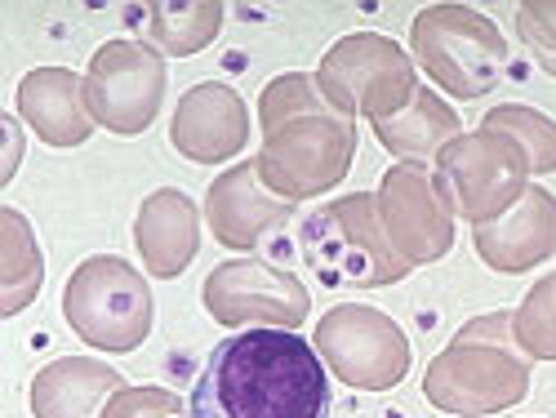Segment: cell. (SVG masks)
I'll use <instances>...</instances> for the list:
<instances>
[{
	"label": "cell",
	"mask_w": 556,
	"mask_h": 418,
	"mask_svg": "<svg viewBox=\"0 0 556 418\" xmlns=\"http://www.w3.org/2000/svg\"><path fill=\"white\" fill-rule=\"evenodd\" d=\"M409 50L450 99H485L507 72L503 31L472 5H428L409 23Z\"/></svg>",
	"instance_id": "8992f818"
},
{
	"label": "cell",
	"mask_w": 556,
	"mask_h": 418,
	"mask_svg": "<svg viewBox=\"0 0 556 418\" xmlns=\"http://www.w3.org/2000/svg\"><path fill=\"white\" fill-rule=\"evenodd\" d=\"M472 245H477L481 263L503 276L534 271L539 263H547L556 254V197L530 182L526 197L507 214L472 227Z\"/></svg>",
	"instance_id": "9a60e30c"
},
{
	"label": "cell",
	"mask_w": 556,
	"mask_h": 418,
	"mask_svg": "<svg viewBox=\"0 0 556 418\" xmlns=\"http://www.w3.org/2000/svg\"><path fill=\"white\" fill-rule=\"evenodd\" d=\"M513 330L530 360H556V271L521 299L513 312Z\"/></svg>",
	"instance_id": "603a6c76"
},
{
	"label": "cell",
	"mask_w": 556,
	"mask_h": 418,
	"mask_svg": "<svg viewBox=\"0 0 556 418\" xmlns=\"http://www.w3.org/2000/svg\"><path fill=\"white\" fill-rule=\"evenodd\" d=\"M169 143L197 165H223L250 143V107L231 85L205 80L178 99L169 121Z\"/></svg>",
	"instance_id": "4fadbf2b"
},
{
	"label": "cell",
	"mask_w": 556,
	"mask_h": 418,
	"mask_svg": "<svg viewBox=\"0 0 556 418\" xmlns=\"http://www.w3.org/2000/svg\"><path fill=\"white\" fill-rule=\"evenodd\" d=\"M18 116L50 148H80L94 134V112L85 103V80L67 67H36L18 80Z\"/></svg>",
	"instance_id": "2e32d148"
},
{
	"label": "cell",
	"mask_w": 556,
	"mask_h": 418,
	"mask_svg": "<svg viewBox=\"0 0 556 418\" xmlns=\"http://www.w3.org/2000/svg\"><path fill=\"white\" fill-rule=\"evenodd\" d=\"M303 258L330 290H383L409 276V263L392 250L379 197L352 192L320 205L303 223Z\"/></svg>",
	"instance_id": "277c9868"
},
{
	"label": "cell",
	"mask_w": 556,
	"mask_h": 418,
	"mask_svg": "<svg viewBox=\"0 0 556 418\" xmlns=\"http://www.w3.org/2000/svg\"><path fill=\"white\" fill-rule=\"evenodd\" d=\"M517 36L526 40V50L534 54V63L556 76V0H530L517 10Z\"/></svg>",
	"instance_id": "cb8c5ba5"
},
{
	"label": "cell",
	"mask_w": 556,
	"mask_h": 418,
	"mask_svg": "<svg viewBox=\"0 0 556 418\" xmlns=\"http://www.w3.org/2000/svg\"><path fill=\"white\" fill-rule=\"evenodd\" d=\"M437 188L445 205L468 218L472 227L507 214L530 188V156L507 134H458L454 143L437 156Z\"/></svg>",
	"instance_id": "ba28073f"
},
{
	"label": "cell",
	"mask_w": 556,
	"mask_h": 418,
	"mask_svg": "<svg viewBox=\"0 0 556 418\" xmlns=\"http://www.w3.org/2000/svg\"><path fill=\"white\" fill-rule=\"evenodd\" d=\"M205 312L231 330H299L312 312V294L299 276L263 258H231L205 276Z\"/></svg>",
	"instance_id": "8fae6325"
},
{
	"label": "cell",
	"mask_w": 556,
	"mask_h": 418,
	"mask_svg": "<svg viewBox=\"0 0 556 418\" xmlns=\"http://www.w3.org/2000/svg\"><path fill=\"white\" fill-rule=\"evenodd\" d=\"M165 99V59L143 40H108L85 72V103L94 121L121 138L143 134Z\"/></svg>",
	"instance_id": "30bf717a"
},
{
	"label": "cell",
	"mask_w": 556,
	"mask_h": 418,
	"mask_svg": "<svg viewBox=\"0 0 556 418\" xmlns=\"http://www.w3.org/2000/svg\"><path fill=\"white\" fill-rule=\"evenodd\" d=\"M458 134H463V125H458L454 107L445 99H437V89H424V85L396 116L375 121V138L396 161H409V165H424L428 156H441Z\"/></svg>",
	"instance_id": "d6986e66"
},
{
	"label": "cell",
	"mask_w": 556,
	"mask_h": 418,
	"mask_svg": "<svg viewBox=\"0 0 556 418\" xmlns=\"http://www.w3.org/2000/svg\"><path fill=\"white\" fill-rule=\"evenodd\" d=\"M530 365L534 360L521 352L513 330V312H485L463 325L441 356H432L424 396L445 414L485 418L526 401Z\"/></svg>",
	"instance_id": "3957f363"
},
{
	"label": "cell",
	"mask_w": 556,
	"mask_h": 418,
	"mask_svg": "<svg viewBox=\"0 0 556 418\" xmlns=\"http://www.w3.org/2000/svg\"><path fill=\"white\" fill-rule=\"evenodd\" d=\"M125 388V379L108 360L63 356L50 360L31 379V414L36 418H103L108 401Z\"/></svg>",
	"instance_id": "ac0fdd59"
},
{
	"label": "cell",
	"mask_w": 556,
	"mask_h": 418,
	"mask_svg": "<svg viewBox=\"0 0 556 418\" xmlns=\"http://www.w3.org/2000/svg\"><path fill=\"white\" fill-rule=\"evenodd\" d=\"M379 218L392 250L409 267H428L450 254L454 245V210L445 205L428 165H392L379 182Z\"/></svg>",
	"instance_id": "7c38bea8"
},
{
	"label": "cell",
	"mask_w": 556,
	"mask_h": 418,
	"mask_svg": "<svg viewBox=\"0 0 556 418\" xmlns=\"http://www.w3.org/2000/svg\"><path fill=\"white\" fill-rule=\"evenodd\" d=\"M330 375L299 330H245L223 339L188 401V418H326Z\"/></svg>",
	"instance_id": "6da1fadb"
},
{
	"label": "cell",
	"mask_w": 556,
	"mask_h": 418,
	"mask_svg": "<svg viewBox=\"0 0 556 418\" xmlns=\"http://www.w3.org/2000/svg\"><path fill=\"white\" fill-rule=\"evenodd\" d=\"M414 63L392 36L379 31H352L343 40H334L326 59L316 67V85L320 94L330 99L334 112L343 116H369L388 121L396 116L414 94H419V76H414Z\"/></svg>",
	"instance_id": "52a82bcc"
},
{
	"label": "cell",
	"mask_w": 556,
	"mask_h": 418,
	"mask_svg": "<svg viewBox=\"0 0 556 418\" xmlns=\"http://www.w3.org/2000/svg\"><path fill=\"white\" fill-rule=\"evenodd\" d=\"M258 174L263 182L294 201H316L348 178L356 156V121L334 112L320 94L316 76L286 72L263 85L258 94Z\"/></svg>",
	"instance_id": "7a4b0ae2"
},
{
	"label": "cell",
	"mask_w": 556,
	"mask_h": 418,
	"mask_svg": "<svg viewBox=\"0 0 556 418\" xmlns=\"http://www.w3.org/2000/svg\"><path fill=\"white\" fill-rule=\"evenodd\" d=\"M290 210L294 205L286 197H276L263 182L258 161H241V165L223 169L205 192L210 231L227 250H254L271 227H281L290 218Z\"/></svg>",
	"instance_id": "5bb4252c"
},
{
	"label": "cell",
	"mask_w": 556,
	"mask_h": 418,
	"mask_svg": "<svg viewBox=\"0 0 556 418\" xmlns=\"http://www.w3.org/2000/svg\"><path fill=\"white\" fill-rule=\"evenodd\" d=\"M481 129L513 138V143L530 156V174H556V121L552 116L521 107V103H507V107H494L481 121Z\"/></svg>",
	"instance_id": "7402d4cb"
},
{
	"label": "cell",
	"mask_w": 556,
	"mask_h": 418,
	"mask_svg": "<svg viewBox=\"0 0 556 418\" xmlns=\"http://www.w3.org/2000/svg\"><path fill=\"white\" fill-rule=\"evenodd\" d=\"M63 316L85 347L138 352L152 334L156 303L148 276L138 267H129L116 254H94L67 276Z\"/></svg>",
	"instance_id": "5b68a950"
},
{
	"label": "cell",
	"mask_w": 556,
	"mask_h": 418,
	"mask_svg": "<svg viewBox=\"0 0 556 418\" xmlns=\"http://www.w3.org/2000/svg\"><path fill=\"white\" fill-rule=\"evenodd\" d=\"M134 245L143 254V267L152 276H161V281H174V276L188 271V263L201 250V214H197L192 197L178 188L152 192L138 205Z\"/></svg>",
	"instance_id": "e0dca14e"
},
{
	"label": "cell",
	"mask_w": 556,
	"mask_h": 418,
	"mask_svg": "<svg viewBox=\"0 0 556 418\" xmlns=\"http://www.w3.org/2000/svg\"><path fill=\"white\" fill-rule=\"evenodd\" d=\"M312 347L356 392H388L409 375V339L379 307L339 303L316 320Z\"/></svg>",
	"instance_id": "9c48e42d"
},
{
	"label": "cell",
	"mask_w": 556,
	"mask_h": 418,
	"mask_svg": "<svg viewBox=\"0 0 556 418\" xmlns=\"http://www.w3.org/2000/svg\"><path fill=\"white\" fill-rule=\"evenodd\" d=\"M143 45L161 59H188L201 54L205 45L223 31V5L218 0H188V5H169V0H156V5L143 10Z\"/></svg>",
	"instance_id": "ffe728a7"
},
{
	"label": "cell",
	"mask_w": 556,
	"mask_h": 418,
	"mask_svg": "<svg viewBox=\"0 0 556 418\" xmlns=\"http://www.w3.org/2000/svg\"><path fill=\"white\" fill-rule=\"evenodd\" d=\"M103 418H188V405L165 388H121Z\"/></svg>",
	"instance_id": "d4e9b609"
},
{
	"label": "cell",
	"mask_w": 556,
	"mask_h": 418,
	"mask_svg": "<svg viewBox=\"0 0 556 418\" xmlns=\"http://www.w3.org/2000/svg\"><path fill=\"white\" fill-rule=\"evenodd\" d=\"M45 286V254L18 210H0V312L18 316Z\"/></svg>",
	"instance_id": "44dd1931"
}]
</instances>
